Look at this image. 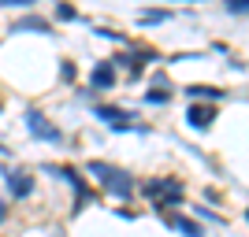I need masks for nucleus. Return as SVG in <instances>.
I'll use <instances>...</instances> for the list:
<instances>
[{"label":"nucleus","mask_w":249,"mask_h":237,"mask_svg":"<svg viewBox=\"0 0 249 237\" xmlns=\"http://www.w3.org/2000/svg\"><path fill=\"white\" fill-rule=\"evenodd\" d=\"M86 171L101 182V189L104 193H112V196H119V200H126V196H134V178L126 174L123 167H115V163H104V159H89L86 163Z\"/></svg>","instance_id":"f257e3e1"},{"label":"nucleus","mask_w":249,"mask_h":237,"mask_svg":"<svg viewBox=\"0 0 249 237\" xmlns=\"http://www.w3.org/2000/svg\"><path fill=\"white\" fill-rule=\"evenodd\" d=\"M182 182H175V178H153V182H145V196L153 200L156 211H167V207L182 204Z\"/></svg>","instance_id":"f03ea898"},{"label":"nucleus","mask_w":249,"mask_h":237,"mask_svg":"<svg viewBox=\"0 0 249 237\" xmlns=\"http://www.w3.org/2000/svg\"><path fill=\"white\" fill-rule=\"evenodd\" d=\"M22 119H26V130H30L37 141H49V144H60V141H63V134L49 123V119H45L41 111H37V108H26V115H22Z\"/></svg>","instance_id":"7ed1b4c3"},{"label":"nucleus","mask_w":249,"mask_h":237,"mask_svg":"<svg viewBox=\"0 0 249 237\" xmlns=\"http://www.w3.org/2000/svg\"><path fill=\"white\" fill-rule=\"evenodd\" d=\"M4 182H8V193L15 196V200H26V196L34 193V174L26 171V167H11V171H4Z\"/></svg>","instance_id":"20e7f679"},{"label":"nucleus","mask_w":249,"mask_h":237,"mask_svg":"<svg viewBox=\"0 0 249 237\" xmlns=\"http://www.w3.org/2000/svg\"><path fill=\"white\" fill-rule=\"evenodd\" d=\"M52 174H60V178H67V186L74 189V211H82V204L89 200V189H86V182L78 178V171H71V167H49Z\"/></svg>","instance_id":"39448f33"},{"label":"nucleus","mask_w":249,"mask_h":237,"mask_svg":"<svg viewBox=\"0 0 249 237\" xmlns=\"http://www.w3.org/2000/svg\"><path fill=\"white\" fill-rule=\"evenodd\" d=\"M93 115L104 126H115V130H138V126L130 123V111H123V108H93Z\"/></svg>","instance_id":"423d86ee"},{"label":"nucleus","mask_w":249,"mask_h":237,"mask_svg":"<svg viewBox=\"0 0 249 237\" xmlns=\"http://www.w3.org/2000/svg\"><path fill=\"white\" fill-rule=\"evenodd\" d=\"M89 89H115V67L112 60H101L89 71Z\"/></svg>","instance_id":"0eeeda50"},{"label":"nucleus","mask_w":249,"mask_h":237,"mask_svg":"<svg viewBox=\"0 0 249 237\" xmlns=\"http://www.w3.org/2000/svg\"><path fill=\"white\" fill-rule=\"evenodd\" d=\"M186 119H190V126H194V130H208V126H212V119H216V111H212V108L194 104V108L186 111Z\"/></svg>","instance_id":"6e6552de"},{"label":"nucleus","mask_w":249,"mask_h":237,"mask_svg":"<svg viewBox=\"0 0 249 237\" xmlns=\"http://www.w3.org/2000/svg\"><path fill=\"white\" fill-rule=\"evenodd\" d=\"M167 226L178 230V234H186V237H201V226L194 219H186V215H167Z\"/></svg>","instance_id":"1a4fd4ad"},{"label":"nucleus","mask_w":249,"mask_h":237,"mask_svg":"<svg viewBox=\"0 0 249 237\" xmlns=\"http://www.w3.org/2000/svg\"><path fill=\"white\" fill-rule=\"evenodd\" d=\"M11 30H15V33H26V30H30V33H49V22L37 19V15H30V19H19Z\"/></svg>","instance_id":"9d476101"},{"label":"nucleus","mask_w":249,"mask_h":237,"mask_svg":"<svg viewBox=\"0 0 249 237\" xmlns=\"http://www.w3.org/2000/svg\"><path fill=\"white\" fill-rule=\"evenodd\" d=\"M194 100H201V96H208V100H223V89H216V85H190L186 89Z\"/></svg>","instance_id":"9b49d317"},{"label":"nucleus","mask_w":249,"mask_h":237,"mask_svg":"<svg viewBox=\"0 0 249 237\" xmlns=\"http://www.w3.org/2000/svg\"><path fill=\"white\" fill-rule=\"evenodd\" d=\"M231 15H249V0H227Z\"/></svg>","instance_id":"f8f14e48"},{"label":"nucleus","mask_w":249,"mask_h":237,"mask_svg":"<svg viewBox=\"0 0 249 237\" xmlns=\"http://www.w3.org/2000/svg\"><path fill=\"white\" fill-rule=\"evenodd\" d=\"M164 19H167V11H160V8L142 11V22H145V26H149V22H164Z\"/></svg>","instance_id":"ddd939ff"},{"label":"nucleus","mask_w":249,"mask_h":237,"mask_svg":"<svg viewBox=\"0 0 249 237\" xmlns=\"http://www.w3.org/2000/svg\"><path fill=\"white\" fill-rule=\"evenodd\" d=\"M56 15H60V19H67V22H74V19H78V11H74L71 4H56Z\"/></svg>","instance_id":"4468645a"},{"label":"nucleus","mask_w":249,"mask_h":237,"mask_svg":"<svg viewBox=\"0 0 249 237\" xmlns=\"http://www.w3.org/2000/svg\"><path fill=\"white\" fill-rule=\"evenodd\" d=\"M37 0H0V8H34Z\"/></svg>","instance_id":"2eb2a0df"},{"label":"nucleus","mask_w":249,"mask_h":237,"mask_svg":"<svg viewBox=\"0 0 249 237\" xmlns=\"http://www.w3.org/2000/svg\"><path fill=\"white\" fill-rule=\"evenodd\" d=\"M145 100H149V104H164V100H167V93H149Z\"/></svg>","instance_id":"dca6fc26"},{"label":"nucleus","mask_w":249,"mask_h":237,"mask_svg":"<svg viewBox=\"0 0 249 237\" xmlns=\"http://www.w3.org/2000/svg\"><path fill=\"white\" fill-rule=\"evenodd\" d=\"M4 219H8V204L0 200V226H4Z\"/></svg>","instance_id":"f3484780"},{"label":"nucleus","mask_w":249,"mask_h":237,"mask_svg":"<svg viewBox=\"0 0 249 237\" xmlns=\"http://www.w3.org/2000/svg\"><path fill=\"white\" fill-rule=\"evenodd\" d=\"M0 152H8V148H4V144H0Z\"/></svg>","instance_id":"a211bd4d"}]
</instances>
